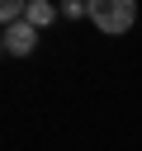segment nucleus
Returning a JSON list of instances; mask_svg holds the SVG:
<instances>
[{
    "label": "nucleus",
    "instance_id": "nucleus-6",
    "mask_svg": "<svg viewBox=\"0 0 142 151\" xmlns=\"http://www.w3.org/2000/svg\"><path fill=\"white\" fill-rule=\"evenodd\" d=\"M0 47H5V33H0Z\"/></svg>",
    "mask_w": 142,
    "mask_h": 151
},
{
    "label": "nucleus",
    "instance_id": "nucleus-3",
    "mask_svg": "<svg viewBox=\"0 0 142 151\" xmlns=\"http://www.w3.org/2000/svg\"><path fill=\"white\" fill-rule=\"evenodd\" d=\"M52 19H57V9H52L47 0H28V9H24V24L43 28V24H52Z\"/></svg>",
    "mask_w": 142,
    "mask_h": 151
},
{
    "label": "nucleus",
    "instance_id": "nucleus-5",
    "mask_svg": "<svg viewBox=\"0 0 142 151\" xmlns=\"http://www.w3.org/2000/svg\"><path fill=\"white\" fill-rule=\"evenodd\" d=\"M62 14H66V19H80V14H90V5H85V0H66Z\"/></svg>",
    "mask_w": 142,
    "mask_h": 151
},
{
    "label": "nucleus",
    "instance_id": "nucleus-4",
    "mask_svg": "<svg viewBox=\"0 0 142 151\" xmlns=\"http://www.w3.org/2000/svg\"><path fill=\"white\" fill-rule=\"evenodd\" d=\"M24 9H28V5H19V0H0V24H5V28H9V24H19V19H24Z\"/></svg>",
    "mask_w": 142,
    "mask_h": 151
},
{
    "label": "nucleus",
    "instance_id": "nucleus-2",
    "mask_svg": "<svg viewBox=\"0 0 142 151\" xmlns=\"http://www.w3.org/2000/svg\"><path fill=\"white\" fill-rule=\"evenodd\" d=\"M33 47H38V28H33V24H24V19H19V24H9V28H5V52L28 57Z\"/></svg>",
    "mask_w": 142,
    "mask_h": 151
},
{
    "label": "nucleus",
    "instance_id": "nucleus-1",
    "mask_svg": "<svg viewBox=\"0 0 142 151\" xmlns=\"http://www.w3.org/2000/svg\"><path fill=\"white\" fill-rule=\"evenodd\" d=\"M90 19H95V28L99 33H128L133 28V19H137V5L133 0H95L90 5Z\"/></svg>",
    "mask_w": 142,
    "mask_h": 151
}]
</instances>
